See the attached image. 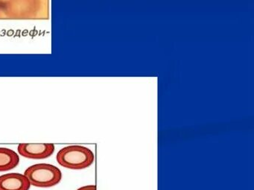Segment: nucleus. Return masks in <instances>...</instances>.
Masks as SVG:
<instances>
[{
  "mask_svg": "<svg viewBox=\"0 0 254 190\" xmlns=\"http://www.w3.org/2000/svg\"><path fill=\"white\" fill-rule=\"evenodd\" d=\"M94 159L93 151L82 145L64 147L56 155V160L60 166L74 170L90 167L94 162Z\"/></svg>",
  "mask_w": 254,
  "mask_h": 190,
  "instance_id": "f257e3e1",
  "label": "nucleus"
},
{
  "mask_svg": "<svg viewBox=\"0 0 254 190\" xmlns=\"http://www.w3.org/2000/svg\"><path fill=\"white\" fill-rule=\"evenodd\" d=\"M24 175L31 186L41 188L54 187L62 179V171L57 166L48 163L32 165L26 169Z\"/></svg>",
  "mask_w": 254,
  "mask_h": 190,
  "instance_id": "f03ea898",
  "label": "nucleus"
},
{
  "mask_svg": "<svg viewBox=\"0 0 254 190\" xmlns=\"http://www.w3.org/2000/svg\"><path fill=\"white\" fill-rule=\"evenodd\" d=\"M42 5V0H6L2 13L13 20H31L39 14Z\"/></svg>",
  "mask_w": 254,
  "mask_h": 190,
  "instance_id": "7ed1b4c3",
  "label": "nucleus"
},
{
  "mask_svg": "<svg viewBox=\"0 0 254 190\" xmlns=\"http://www.w3.org/2000/svg\"><path fill=\"white\" fill-rule=\"evenodd\" d=\"M56 146L54 144H26L21 143L17 147L19 154L22 157L32 160H43L51 157L54 153Z\"/></svg>",
  "mask_w": 254,
  "mask_h": 190,
  "instance_id": "20e7f679",
  "label": "nucleus"
},
{
  "mask_svg": "<svg viewBox=\"0 0 254 190\" xmlns=\"http://www.w3.org/2000/svg\"><path fill=\"white\" fill-rule=\"evenodd\" d=\"M31 184L24 174L7 173L0 176V190H29Z\"/></svg>",
  "mask_w": 254,
  "mask_h": 190,
  "instance_id": "39448f33",
  "label": "nucleus"
},
{
  "mask_svg": "<svg viewBox=\"0 0 254 190\" xmlns=\"http://www.w3.org/2000/svg\"><path fill=\"white\" fill-rule=\"evenodd\" d=\"M20 163L18 154L12 149L0 147V172H7L17 167Z\"/></svg>",
  "mask_w": 254,
  "mask_h": 190,
  "instance_id": "423d86ee",
  "label": "nucleus"
},
{
  "mask_svg": "<svg viewBox=\"0 0 254 190\" xmlns=\"http://www.w3.org/2000/svg\"><path fill=\"white\" fill-rule=\"evenodd\" d=\"M77 190H96V185H87L80 187Z\"/></svg>",
  "mask_w": 254,
  "mask_h": 190,
  "instance_id": "0eeeda50",
  "label": "nucleus"
},
{
  "mask_svg": "<svg viewBox=\"0 0 254 190\" xmlns=\"http://www.w3.org/2000/svg\"><path fill=\"white\" fill-rule=\"evenodd\" d=\"M1 13H2V2H0V15Z\"/></svg>",
  "mask_w": 254,
  "mask_h": 190,
  "instance_id": "6e6552de",
  "label": "nucleus"
}]
</instances>
